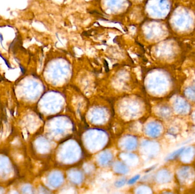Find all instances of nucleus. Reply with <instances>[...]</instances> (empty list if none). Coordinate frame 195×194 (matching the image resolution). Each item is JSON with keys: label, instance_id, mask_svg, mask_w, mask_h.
<instances>
[{"label": "nucleus", "instance_id": "4", "mask_svg": "<svg viewBox=\"0 0 195 194\" xmlns=\"http://www.w3.org/2000/svg\"><path fill=\"white\" fill-rule=\"evenodd\" d=\"M0 57H1V58L3 59V61H4V62H5V64H6V66L7 67H8V68H9V69H12V67H11V66H10V63H9V62H8V60H7L6 58H5V57H3L2 55H1V54H0Z\"/></svg>", "mask_w": 195, "mask_h": 194}, {"label": "nucleus", "instance_id": "3", "mask_svg": "<svg viewBox=\"0 0 195 194\" xmlns=\"http://www.w3.org/2000/svg\"><path fill=\"white\" fill-rule=\"evenodd\" d=\"M139 178H140V175H137L135 176L134 177H133L132 179H131L129 180L128 183L129 184V185H132V184L135 183L137 180L139 179Z\"/></svg>", "mask_w": 195, "mask_h": 194}, {"label": "nucleus", "instance_id": "6", "mask_svg": "<svg viewBox=\"0 0 195 194\" xmlns=\"http://www.w3.org/2000/svg\"><path fill=\"white\" fill-rule=\"evenodd\" d=\"M0 39H1V40H0V42H1V45H2V41H3V35L1 34V33H0Z\"/></svg>", "mask_w": 195, "mask_h": 194}, {"label": "nucleus", "instance_id": "5", "mask_svg": "<svg viewBox=\"0 0 195 194\" xmlns=\"http://www.w3.org/2000/svg\"><path fill=\"white\" fill-rule=\"evenodd\" d=\"M19 68L21 69V72L22 73V74H25V72H26V70L25 69V68H24L21 64L19 63Z\"/></svg>", "mask_w": 195, "mask_h": 194}, {"label": "nucleus", "instance_id": "1", "mask_svg": "<svg viewBox=\"0 0 195 194\" xmlns=\"http://www.w3.org/2000/svg\"><path fill=\"white\" fill-rule=\"evenodd\" d=\"M189 19L188 15L184 13H181L178 14L176 18L174 19V23H176L177 26L179 28L187 26V25L189 23Z\"/></svg>", "mask_w": 195, "mask_h": 194}, {"label": "nucleus", "instance_id": "2", "mask_svg": "<svg viewBox=\"0 0 195 194\" xmlns=\"http://www.w3.org/2000/svg\"><path fill=\"white\" fill-rule=\"evenodd\" d=\"M184 149H185L184 148H182L179 149V150H177L174 151V152L172 153L171 154L169 155V156L167 157V159L169 161V160H173V159L176 158L183 152Z\"/></svg>", "mask_w": 195, "mask_h": 194}]
</instances>
